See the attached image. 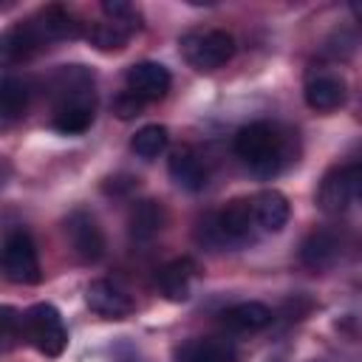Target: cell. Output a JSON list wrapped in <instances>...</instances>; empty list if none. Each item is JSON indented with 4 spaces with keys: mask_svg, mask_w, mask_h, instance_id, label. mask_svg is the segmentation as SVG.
<instances>
[{
    "mask_svg": "<svg viewBox=\"0 0 362 362\" xmlns=\"http://www.w3.org/2000/svg\"><path fill=\"white\" fill-rule=\"evenodd\" d=\"M96 113L93 76L82 65H62L54 76V130L79 136L90 127Z\"/></svg>",
    "mask_w": 362,
    "mask_h": 362,
    "instance_id": "6da1fadb",
    "label": "cell"
},
{
    "mask_svg": "<svg viewBox=\"0 0 362 362\" xmlns=\"http://www.w3.org/2000/svg\"><path fill=\"white\" fill-rule=\"evenodd\" d=\"M235 153L249 164L252 173L269 178L291 161V136L269 122H252L238 130Z\"/></svg>",
    "mask_w": 362,
    "mask_h": 362,
    "instance_id": "7a4b0ae2",
    "label": "cell"
},
{
    "mask_svg": "<svg viewBox=\"0 0 362 362\" xmlns=\"http://www.w3.org/2000/svg\"><path fill=\"white\" fill-rule=\"evenodd\" d=\"M255 229H257V221H255L252 198H235L221 212L206 215L198 223V240L206 243L209 249L243 246L255 240Z\"/></svg>",
    "mask_w": 362,
    "mask_h": 362,
    "instance_id": "3957f363",
    "label": "cell"
},
{
    "mask_svg": "<svg viewBox=\"0 0 362 362\" xmlns=\"http://www.w3.org/2000/svg\"><path fill=\"white\" fill-rule=\"evenodd\" d=\"M181 54L195 71H215L235 54V37L223 28H195L181 37Z\"/></svg>",
    "mask_w": 362,
    "mask_h": 362,
    "instance_id": "277c9868",
    "label": "cell"
},
{
    "mask_svg": "<svg viewBox=\"0 0 362 362\" xmlns=\"http://www.w3.org/2000/svg\"><path fill=\"white\" fill-rule=\"evenodd\" d=\"M23 337L42 354L57 359L68 345V331L51 303H37L23 314Z\"/></svg>",
    "mask_w": 362,
    "mask_h": 362,
    "instance_id": "5b68a950",
    "label": "cell"
},
{
    "mask_svg": "<svg viewBox=\"0 0 362 362\" xmlns=\"http://www.w3.org/2000/svg\"><path fill=\"white\" fill-rule=\"evenodd\" d=\"M3 272L11 283L31 286L40 283V260H37V246L25 229H14L6 235L3 243Z\"/></svg>",
    "mask_w": 362,
    "mask_h": 362,
    "instance_id": "8992f818",
    "label": "cell"
},
{
    "mask_svg": "<svg viewBox=\"0 0 362 362\" xmlns=\"http://www.w3.org/2000/svg\"><path fill=\"white\" fill-rule=\"evenodd\" d=\"M65 235H68V243L79 260L96 263L105 255V235H102V229L90 212H85V209L71 212L65 221Z\"/></svg>",
    "mask_w": 362,
    "mask_h": 362,
    "instance_id": "52a82bcc",
    "label": "cell"
},
{
    "mask_svg": "<svg viewBox=\"0 0 362 362\" xmlns=\"http://www.w3.org/2000/svg\"><path fill=\"white\" fill-rule=\"evenodd\" d=\"M124 82H127V90L133 96H139L144 102H156V99L167 96L173 76L161 62H136L127 68Z\"/></svg>",
    "mask_w": 362,
    "mask_h": 362,
    "instance_id": "ba28073f",
    "label": "cell"
},
{
    "mask_svg": "<svg viewBox=\"0 0 362 362\" xmlns=\"http://www.w3.org/2000/svg\"><path fill=\"white\" fill-rule=\"evenodd\" d=\"M85 303L90 311L107 317V320H124L133 314V300L130 294L110 283V280H90L88 288H85Z\"/></svg>",
    "mask_w": 362,
    "mask_h": 362,
    "instance_id": "9c48e42d",
    "label": "cell"
},
{
    "mask_svg": "<svg viewBox=\"0 0 362 362\" xmlns=\"http://www.w3.org/2000/svg\"><path fill=\"white\" fill-rule=\"evenodd\" d=\"M305 105L317 113H328V110H337L345 105V79L339 74H331V71H320V74H311L305 79Z\"/></svg>",
    "mask_w": 362,
    "mask_h": 362,
    "instance_id": "30bf717a",
    "label": "cell"
},
{
    "mask_svg": "<svg viewBox=\"0 0 362 362\" xmlns=\"http://www.w3.org/2000/svg\"><path fill=\"white\" fill-rule=\"evenodd\" d=\"M339 255H342V243H339V238H337L334 232H328V229L311 232V235L303 240V246H300V260H303V266L311 269V272H325V269H331V266L339 260Z\"/></svg>",
    "mask_w": 362,
    "mask_h": 362,
    "instance_id": "8fae6325",
    "label": "cell"
},
{
    "mask_svg": "<svg viewBox=\"0 0 362 362\" xmlns=\"http://www.w3.org/2000/svg\"><path fill=\"white\" fill-rule=\"evenodd\" d=\"M167 170H170V178H173L181 189H187V192H198V189H204L206 181H209L206 164H204L201 156H198L195 150H189V147L175 150V153L170 156V161H167Z\"/></svg>",
    "mask_w": 362,
    "mask_h": 362,
    "instance_id": "7c38bea8",
    "label": "cell"
},
{
    "mask_svg": "<svg viewBox=\"0 0 362 362\" xmlns=\"http://www.w3.org/2000/svg\"><path fill=\"white\" fill-rule=\"evenodd\" d=\"M252 209H255L257 229H263V232H280L291 215L288 198L280 189H260L252 198Z\"/></svg>",
    "mask_w": 362,
    "mask_h": 362,
    "instance_id": "4fadbf2b",
    "label": "cell"
},
{
    "mask_svg": "<svg viewBox=\"0 0 362 362\" xmlns=\"http://www.w3.org/2000/svg\"><path fill=\"white\" fill-rule=\"evenodd\" d=\"M195 272H198V266H195L192 257H175V260H170L158 272V288H161V294L167 300H173V303H184L189 297V291H192Z\"/></svg>",
    "mask_w": 362,
    "mask_h": 362,
    "instance_id": "5bb4252c",
    "label": "cell"
},
{
    "mask_svg": "<svg viewBox=\"0 0 362 362\" xmlns=\"http://www.w3.org/2000/svg\"><path fill=\"white\" fill-rule=\"evenodd\" d=\"M42 45H45V40H42L40 28L34 25V20H28V23H20L3 34L0 51H3L6 62H23V59L34 57Z\"/></svg>",
    "mask_w": 362,
    "mask_h": 362,
    "instance_id": "9a60e30c",
    "label": "cell"
},
{
    "mask_svg": "<svg viewBox=\"0 0 362 362\" xmlns=\"http://www.w3.org/2000/svg\"><path fill=\"white\" fill-rule=\"evenodd\" d=\"M175 362H238V351L232 342L218 337L189 339L175 351Z\"/></svg>",
    "mask_w": 362,
    "mask_h": 362,
    "instance_id": "2e32d148",
    "label": "cell"
},
{
    "mask_svg": "<svg viewBox=\"0 0 362 362\" xmlns=\"http://www.w3.org/2000/svg\"><path fill=\"white\" fill-rule=\"evenodd\" d=\"M221 320H223V325H226L229 331L255 334V331H263V328L272 322V308L263 305V303L249 300V303H238V305L226 308V311L221 314Z\"/></svg>",
    "mask_w": 362,
    "mask_h": 362,
    "instance_id": "e0dca14e",
    "label": "cell"
},
{
    "mask_svg": "<svg viewBox=\"0 0 362 362\" xmlns=\"http://www.w3.org/2000/svg\"><path fill=\"white\" fill-rule=\"evenodd\" d=\"M164 221H167L164 206L158 201H153V198H144V201L133 204V209H130V218H127L130 238L133 240H150V238H156L161 232Z\"/></svg>",
    "mask_w": 362,
    "mask_h": 362,
    "instance_id": "ac0fdd59",
    "label": "cell"
},
{
    "mask_svg": "<svg viewBox=\"0 0 362 362\" xmlns=\"http://www.w3.org/2000/svg\"><path fill=\"white\" fill-rule=\"evenodd\" d=\"M34 25L40 28V34H42L45 42H51V40H74L79 34L76 17L68 8H62V6H45L34 17Z\"/></svg>",
    "mask_w": 362,
    "mask_h": 362,
    "instance_id": "d6986e66",
    "label": "cell"
},
{
    "mask_svg": "<svg viewBox=\"0 0 362 362\" xmlns=\"http://www.w3.org/2000/svg\"><path fill=\"white\" fill-rule=\"evenodd\" d=\"M317 204H320V209L328 212V215H342V212L351 206V195H348V184H345V170H342V167L331 170V173L320 181Z\"/></svg>",
    "mask_w": 362,
    "mask_h": 362,
    "instance_id": "ffe728a7",
    "label": "cell"
},
{
    "mask_svg": "<svg viewBox=\"0 0 362 362\" xmlns=\"http://www.w3.org/2000/svg\"><path fill=\"white\" fill-rule=\"evenodd\" d=\"M28 82L20 79V76H3V85H0V113H3V122H14L25 113L28 107Z\"/></svg>",
    "mask_w": 362,
    "mask_h": 362,
    "instance_id": "44dd1931",
    "label": "cell"
},
{
    "mask_svg": "<svg viewBox=\"0 0 362 362\" xmlns=\"http://www.w3.org/2000/svg\"><path fill=\"white\" fill-rule=\"evenodd\" d=\"M167 141H170V133H167L164 124H144V127L136 130L130 147H133V153L141 156V158H156L158 153H164Z\"/></svg>",
    "mask_w": 362,
    "mask_h": 362,
    "instance_id": "7402d4cb",
    "label": "cell"
},
{
    "mask_svg": "<svg viewBox=\"0 0 362 362\" xmlns=\"http://www.w3.org/2000/svg\"><path fill=\"white\" fill-rule=\"evenodd\" d=\"M127 31L124 28H119V25H113V23H93L90 28H88V40H90V45L93 48H99V51H122L124 48V42H127Z\"/></svg>",
    "mask_w": 362,
    "mask_h": 362,
    "instance_id": "603a6c76",
    "label": "cell"
},
{
    "mask_svg": "<svg viewBox=\"0 0 362 362\" xmlns=\"http://www.w3.org/2000/svg\"><path fill=\"white\" fill-rule=\"evenodd\" d=\"M102 11H105L107 23L124 28L127 34H136V31L141 28V14H139V8L130 6V3H124V0H105V3H102Z\"/></svg>",
    "mask_w": 362,
    "mask_h": 362,
    "instance_id": "cb8c5ba5",
    "label": "cell"
},
{
    "mask_svg": "<svg viewBox=\"0 0 362 362\" xmlns=\"http://www.w3.org/2000/svg\"><path fill=\"white\" fill-rule=\"evenodd\" d=\"M345 184L351 195V206H362V164H345Z\"/></svg>",
    "mask_w": 362,
    "mask_h": 362,
    "instance_id": "d4e9b609",
    "label": "cell"
},
{
    "mask_svg": "<svg viewBox=\"0 0 362 362\" xmlns=\"http://www.w3.org/2000/svg\"><path fill=\"white\" fill-rule=\"evenodd\" d=\"M141 107H144V99L133 96L130 90H127V93H122V96L113 102V113H116L119 119H133V116H139V113H141Z\"/></svg>",
    "mask_w": 362,
    "mask_h": 362,
    "instance_id": "484cf974",
    "label": "cell"
},
{
    "mask_svg": "<svg viewBox=\"0 0 362 362\" xmlns=\"http://www.w3.org/2000/svg\"><path fill=\"white\" fill-rule=\"evenodd\" d=\"M14 325H17V314H14V308L11 305H6L3 308V339H6V348H11V342H14Z\"/></svg>",
    "mask_w": 362,
    "mask_h": 362,
    "instance_id": "4316f807",
    "label": "cell"
},
{
    "mask_svg": "<svg viewBox=\"0 0 362 362\" xmlns=\"http://www.w3.org/2000/svg\"><path fill=\"white\" fill-rule=\"evenodd\" d=\"M351 14H354V20L362 25V0H354V3H351Z\"/></svg>",
    "mask_w": 362,
    "mask_h": 362,
    "instance_id": "83f0119b",
    "label": "cell"
}]
</instances>
